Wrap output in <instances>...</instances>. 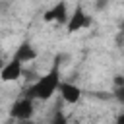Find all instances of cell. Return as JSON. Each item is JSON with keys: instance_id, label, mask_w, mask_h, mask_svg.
Here are the masks:
<instances>
[{"instance_id": "1", "label": "cell", "mask_w": 124, "mask_h": 124, "mask_svg": "<svg viewBox=\"0 0 124 124\" xmlns=\"http://www.w3.org/2000/svg\"><path fill=\"white\" fill-rule=\"evenodd\" d=\"M62 58H64L62 54H56L54 60H52V68H50L45 76H41V78L27 89V95H29L31 99L46 101V99H50V97L56 93V89L60 87V60H62Z\"/></svg>"}, {"instance_id": "2", "label": "cell", "mask_w": 124, "mask_h": 124, "mask_svg": "<svg viewBox=\"0 0 124 124\" xmlns=\"http://www.w3.org/2000/svg\"><path fill=\"white\" fill-rule=\"evenodd\" d=\"M33 112H35V107H33V99H31L29 95L17 99V101L12 105V108H10V114H12V118H16V120H31Z\"/></svg>"}, {"instance_id": "3", "label": "cell", "mask_w": 124, "mask_h": 124, "mask_svg": "<svg viewBox=\"0 0 124 124\" xmlns=\"http://www.w3.org/2000/svg\"><path fill=\"white\" fill-rule=\"evenodd\" d=\"M43 19H45V21H56V23L66 25V23H68V19H70L66 0H58L50 10H46V12L43 14Z\"/></svg>"}, {"instance_id": "4", "label": "cell", "mask_w": 124, "mask_h": 124, "mask_svg": "<svg viewBox=\"0 0 124 124\" xmlns=\"http://www.w3.org/2000/svg\"><path fill=\"white\" fill-rule=\"evenodd\" d=\"M89 25H91V17L83 12L81 6H78L74 10V14L70 16L68 23H66V29H68V33H76V31H81V29H85Z\"/></svg>"}, {"instance_id": "5", "label": "cell", "mask_w": 124, "mask_h": 124, "mask_svg": "<svg viewBox=\"0 0 124 124\" xmlns=\"http://www.w3.org/2000/svg\"><path fill=\"white\" fill-rule=\"evenodd\" d=\"M21 66H23V62L12 58V60L2 68V72H0V79H2V81H16V79H19V78H21V72H23Z\"/></svg>"}, {"instance_id": "6", "label": "cell", "mask_w": 124, "mask_h": 124, "mask_svg": "<svg viewBox=\"0 0 124 124\" xmlns=\"http://www.w3.org/2000/svg\"><path fill=\"white\" fill-rule=\"evenodd\" d=\"M58 91H60L62 99H64L66 103H70V105H74V103H78V101L81 99V89H79L78 85L70 83V81H60Z\"/></svg>"}, {"instance_id": "7", "label": "cell", "mask_w": 124, "mask_h": 124, "mask_svg": "<svg viewBox=\"0 0 124 124\" xmlns=\"http://www.w3.org/2000/svg\"><path fill=\"white\" fill-rule=\"evenodd\" d=\"M37 56H39V52H37V48H35L29 41H23V43L16 48V52H14V58L19 60V62H33Z\"/></svg>"}, {"instance_id": "8", "label": "cell", "mask_w": 124, "mask_h": 124, "mask_svg": "<svg viewBox=\"0 0 124 124\" xmlns=\"http://www.w3.org/2000/svg\"><path fill=\"white\" fill-rule=\"evenodd\" d=\"M50 124H68V118H66V114H64L60 108H56V112H54Z\"/></svg>"}, {"instance_id": "9", "label": "cell", "mask_w": 124, "mask_h": 124, "mask_svg": "<svg viewBox=\"0 0 124 124\" xmlns=\"http://www.w3.org/2000/svg\"><path fill=\"white\" fill-rule=\"evenodd\" d=\"M112 97H114L118 103H122V105H124V85H116V87H114Z\"/></svg>"}, {"instance_id": "10", "label": "cell", "mask_w": 124, "mask_h": 124, "mask_svg": "<svg viewBox=\"0 0 124 124\" xmlns=\"http://www.w3.org/2000/svg\"><path fill=\"white\" fill-rule=\"evenodd\" d=\"M107 4H108V0H97V2H95V8H97V10H105Z\"/></svg>"}, {"instance_id": "11", "label": "cell", "mask_w": 124, "mask_h": 124, "mask_svg": "<svg viewBox=\"0 0 124 124\" xmlns=\"http://www.w3.org/2000/svg\"><path fill=\"white\" fill-rule=\"evenodd\" d=\"M116 85H124V78L122 76H114V87Z\"/></svg>"}, {"instance_id": "12", "label": "cell", "mask_w": 124, "mask_h": 124, "mask_svg": "<svg viewBox=\"0 0 124 124\" xmlns=\"http://www.w3.org/2000/svg\"><path fill=\"white\" fill-rule=\"evenodd\" d=\"M116 124H124V112H120V114L116 116Z\"/></svg>"}, {"instance_id": "13", "label": "cell", "mask_w": 124, "mask_h": 124, "mask_svg": "<svg viewBox=\"0 0 124 124\" xmlns=\"http://www.w3.org/2000/svg\"><path fill=\"white\" fill-rule=\"evenodd\" d=\"M19 124H37V122H29V120H19Z\"/></svg>"}, {"instance_id": "14", "label": "cell", "mask_w": 124, "mask_h": 124, "mask_svg": "<svg viewBox=\"0 0 124 124\" xmlns=\"http://www.w3.org/2000/svg\"><path fill=\"white\" fill-rule=\"evenodd\" d=\"M122 33H124V25H122Z\"/></svg>"}]
</instances>
